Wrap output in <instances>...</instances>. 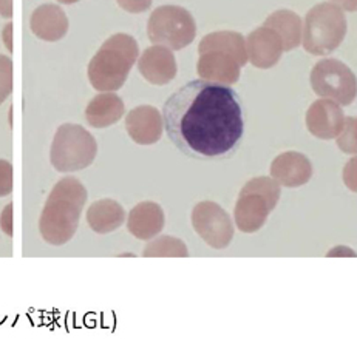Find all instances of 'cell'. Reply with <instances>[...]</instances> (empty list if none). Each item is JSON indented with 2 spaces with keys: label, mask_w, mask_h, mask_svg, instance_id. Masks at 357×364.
<instances>
[{
  "label": "cell",
  "mask_w": 357,
  "mask_h": 364,
  "mask_svg": "<svg viewBox=\"0 0 357 364\" xmlns=\"http://www.w3.org/2000/svg\"><path fill=\"white\" fill-rule=\"evenodd\" d=\"M162 124L173 145L187 156L224 159L243 139V104L229 85L190 80L164 104Z\"/></svg>",
  "instance_id": "6da1fadb"
},
{
  "label": "cell",
  "mask_w": 357,
  "mask_h": 364,
  "mask_svg": "<svg viewBox=\"0 0 357 364\" xmlns=\"http://www.w3.org/2000/svg\"><path fill=\"white\" fill-rule=\"evenodd\" d=\"M86 201L87 192L78 179L66 178L58 182L41 215L42 238L53 245L68 242L76 233Z\"/></svg>",
  "instance_id": "7a4b0ae2"
},
{
  "label": "cell",
  "mask_w": 357,
  "mask_h": 364,
  "mask_svg": "<svg viewBox=\"0 0 357 364\" xmlns=\"http://www.w3.org/2000/svg\"><path fill=\"white\" fill-rule=\"evenodd\" d=\"M346 30V17L341 8L331 2L317 4L305 16L301 43L313 56H326L343 42Z\"/></svg>",
  "instance_id": "3957f363"
},
{
  "label": "cell",
  "mask_w": 357,
  "mask_h": 364,
  "mask_svg": "<svg viewBox=\"0 0 357 364\" xmlns=\"http://www.w3.org/2000/svg\"><path fill=\"white\" fill-rule=\"evenodd\" d=\"M280 184L272 176H257L246 182L235 205L237 229L243 233L259 232L280 199Z\"/></svg>",
  "instance_id": "277c9868"
},
{
  "label": "cell",
  "mask_w": 357,
  "mask_h": 364,
  "mask_svg": "<svg viewBox=\"0 0 357 364\" xmlns=\"http://www.w3.org/2000/svg\"><path fill=\"white\" fill-rule=\"evenodd\" d=\"M313 91L338 105H351L357 96V77L351 68L337 59L319 60L311 70Z\"/></svg>",
  "instance_id": "5b68a950"
},
{
  "label": "cell",
  "mask_w": 357,
  "mask_h": 364,
  "mask_svg": "<svg viewBox=\"0 0 357 364\" xmlns=\"http://www.w3.org/2000/svg\"><path fill=\"white\" fill-rule=\"evenodd\" d=\"M149 38L172 50H181L195 38V22L189 11L180 6H161L149 21Z\"/></svg>",
  "instance_id": "8992f818"
},
{
  "label": "cell",
  "mask_w": 357,
  "mask_h": 364,
  "mask_svg": "<svg viewBox=\"0 0 357 364\" xmlns=\"http://www.w3.org/2000/svg\"><path fill=\"white\" fill-rule=\"evenodd\" d=\"M192 224L201 238L214 249H226L234 238L231 216L212 201H203L195 205L192 212Z\"/></svg>",
  "instance_id": "52a82bcc"
},
{
  "label": "cell",
  "mask_w": 357,
  "mask_h": 364,
  "mask_svg": "<svg viewBox=\"0 0 357 364\" xmlns=\"http://www.w3.org/2000/svg\"><path fill=\"white\" fill-rule=\"evenodd\" d=\"M305 121L311 134L316 136L317 139L329 141L336 139L341 134L345 124V114L341 105L334 101L319 99L308 108Z\"/></svg>",
  "instance_id": "ba28073f"
},
{
  "label": "cell",
  "mask_w": 357,
  "mask_h": 364,
  "mask_svg": "<svg viewBox=\"0 0 357 364\" xmlns=\"http://www.w3.org/2000/svg\"><path fill=\"white\" fill-rule=\"evenodd\" d=\"M246 53H248V60L254 67L268 70L279 63L283 54V43L276 31L263 25L248 36Z\"/></svg>",
  "instance_id": "9c48e42d"
},
{
  "label": "cell",
  "mask_w": 357,
  "mask_h": 364,
  "mask_svg": "<svg viewBox=\"0 0 357 364\" xmlns=\"http://www.w3.org/2000/svg\"><path fill=\"white\" fill-rule=\"evenodd\" d=\"M271 176L283 187L297 188L313 178V164L304 153L285 151L271 162Z\"/></svg>",
  "instance_id": "30bf717a"
},
{
  "label": "cell",
  "mask_w": 357,
  "mask_h": 364,
  "mask_svg": "<svg viewBox=\"0 0 357 364\" xmlns=\"http://www.w3.org/2000/svg\"><path fill=\"white\" fill-rule=\"evenodd\" d=\"M240 63L222 51H207L198 60V73L206 80L232 85L240 79Z\"/></svg>",
  "instance_id": "8fae6325"
},
{
  "label": "cell",
  "mask_w": 357,
  "mask_h": 364,
  "mask_svg": "<svg viewBox=\"0 0 357 364\" xmlns=\"http://www.w3.org/2000/svg\"><path fill=\"white\" fill-rule=\"evenodd\" d=\"M141 75L155 85L167 84L177 75V63L173 54L162 47L145 50L140 60Z\"/></svg>",
  "instance_id": "7c38bea8"
},
{
  "label": "cell",
  "mask_w": 357,
  "mask_h": 364,
  "mask_svg": "<svg viewBox=\"0 0 357 364\" xmlns=\"http://www.w3.org/2000/svg\"><path fill=\"white\" fill-rule=\"evenodd\" d=\"M127 225L135 238L152 240L164 227L162 208L155 203H141L130 212Z\"/></svg>",
  "instance_id": "4fadbf2b"
},
{
  "label": "cell",
  "mask_w": 357,
  "mask_h": 364,
  "mask_svg": "<svg viewBox=\"0 0 357 364\" xmlns=\"http://www.w3.org/2000/svg\"><path fill=\"white\" fill-rule=\"evenodd\" d=\"M162 116L153 107H140L129 114L127 129L132 139L140 144H153L161 138Z\"/></svg>",
  "instance_id": "5bb4252c"
},
{
  "label": "cell",
  "mask_w": 357,
  "mask_h": 364,
  "mask_svg": "<svg viewBox=\"0 0 357 364\" xmlns=\"http://www.w3.org/2000/svg\"><path fill=\"white\" fill-rule=\"evenodd\" d=\"M264 25L279 34L283 43V51L296 50L301 43L304 36V22L300 16L291 10H279L269 14Z\"/></svg>",
  "instance_id": "9a60e30c"
},
{
  "label": "cell",
  "mask_w": 357,
  "mask_h": 364,
  "mask_svg": "<svg viewBox=\"0 0 357 364\" xmlns=\"http://www.w3.org/2000/svg\"><path fill=\"white\" fill-rule=\"evenodd\" d=\"M222 51L232 56L240 65L248 63V53H246V39L240 33L234 31H218L206 36L200 43V53Z\"/></svg>",
  "instance_id": "2e32d148"
},
{
  "label": "cell",
  "mask_w": 357,
  "mask_h": 364,
  "mask_svg": "<svg viewBox=\"0 0 357 364\" xmlns=\"http://www.w3.org/2000/svg\"><path fill=\"white\" fill-rule=\"evenodd\" d=\"M87 220L91 229L98 233H107L121 227L125 220L124 208L112 199H103L90 207Z\"/></svg>",
  "instance_id": "e0dca14e"
},
{
  "label": "cell",
  "mask_w": 357,
  "mask_h": 364,
  "mask_svg": "<svg viewBox=\"0 0 357 364\" xmlns=\"http://www.w3.org/2000/svg\"><path fill=\"white\" fill-rule=\"evenodd\" d=\"M186 244L170 236L155 240L144 250V257H187Z\"/></svg>",
  "instance_id": "ac0fdd59"
},
{
  "label": "cell",
  "mask_w": 357,
  "mask_h": 364,
  "mask_svg": "<svg viewBox=\"0 0 357 364\" xmlns=\"http://www.w3.org/2000/svg\"><path fill=\"white\" fill-rule=\"evenodd\" d=\"M336 139L343 153L357 154V117H345L343 129Z\"/></svg>",
  "instance_id": "d6986e66"
},
{
  "label": "cell",
  "mask_w": 357,
  "mask_h": 364,
  "mask_svg": "<svg viewBox=\"0 0 357 364\" xmlns=\"http://www.w3.org/2000/svg\"><path fill=\"white\" fill-rule=\"evenodd\" d=\"M11 91V60L0 56V104Z\"/></svg>",
  "instance_id": "ffe728a7"
},
{
  "label": "cell",
  "mask_w": 357,
  "mask_h": 364,
  "mask_svg": "<svg viewBox=\"0 0 357 364\" xmlns=\"http://www.w3.org/2000/svg\"><path fill=\"white\" fill-rule=\"evenodd\" d=\"M13 190V168L8 162L0 161V198L10 195Z\"/></svg>",
  "instance_id": "44dd1931"
},
{
  "label": "cell",
  "mask_w": 357,
  "mask_h": 364,
  "mask_svg": "<svg viewBox=\"0 0 357 364\" xmlns=\"http://www.w3.org/2000/svg\"><path fill=\"white\" fill-rule=\"evenodd\" d=\"M343 182L351 192L357 193V158L348 161L343 167Z\"/></svg>",
  "instance_id": "7402d4cb"
},
{
  "label": "cell",
  "mask_w": 357,
  "mask_h": 364,
  "mask_svg": "<svg viewBox=\"0 0 357 364\" xmlns=\"http://www.w3.org/2000/svg\"><path fill=\"white\" fill-rule=\"evenodd\" d=\"M0 225H2V230L6 236H13V204L10 203L5 208L2 218H0Z\"/></svg>",
  "instance_id": "603a6c76"
},
{
  "label": "cell",
  "mask_w": 357,
  "mask_h": 364,
  "mask_svg": "<svg viewBox=\"0 0 357 364\" xmlns=\"http://www.w3.org/2000/svg\"><path fill=\"white\" fill-rule=\"evenodd\" d=\"M119 4H123L129 11L140 13L150 6L152 0H119Z\"/></svg>",
  "instance_id": "cb8c5ba5"
},
{
  "label": "cell",
  "mask_w": 357,
  "mask_h": 364,
  "mask_svg": "<svg viewBox=\"0 0 357 364\" xmlns=\"http://www.w3.org/2000/svg\"><path fill=\"white\" fill-rule=\"evenodd\" d=\"M331 4L337 5L342 11H348V13L357 11V0H331Z\"/></svg>",
  "instance_id": "d4e9b609"
},
{
  "label": "cell",
  "mask_w": 357,
  "mask_h": 364,
  "mask_svg": "<svg viewBox=\"0 0 357 364\" xmlns=\"http://www.w3.org/2000/svg\"><path fill=\"white\" fill-rule=\"evenodd\" d=\"M11 28H13V25L11 23H8L6 26H5V31H4V41H5V45H6V48L8 50H13V45H11Z\"/></svg>",
  "instance_id": "484cf974"
},
{
  "label": "cell",
  "mask_w": 357,
  "mask_h": 364,
  "mask_svg": "<svg viewBox=\"0 0 357 364\" xmlns=\"http://www.w3.org/2000/svg\"><path fill=\"white\" fill-rule=\"evenodd\" d=\"M0 14L5 17H11V2H8V0H0Z\"/></svg>",
  "instance_id": "4316f807"
}]
</instances>
